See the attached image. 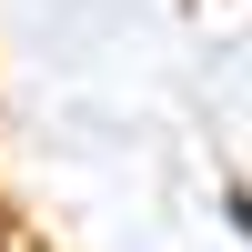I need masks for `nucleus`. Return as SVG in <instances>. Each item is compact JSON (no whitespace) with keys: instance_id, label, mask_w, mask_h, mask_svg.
I'll return each instance as SVG.
<instances>
[{"instance_id":"obj_1","label":"nucleus","mask_w":252,"mask_h":252,"mask_svg":"<svg viewBox=\"0 0 252 252\" xmlns=\"http://www.w3.org/2000/svg\"><path fill=\"white\" fill-rule=\"evenodd\" d=\"M0 252H40L31 232H20V212H10V202H0Z\"/></svg>"}]
</instances>
